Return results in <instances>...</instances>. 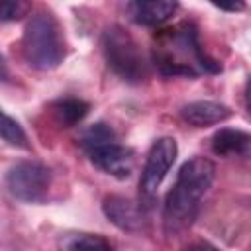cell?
<instances>
[{"instance_id": "12", "label": "cell", "mask_w": 251, "mask_h": 251, "mask_svg": "<svg viewBox=\"0 0 251 251\" xmlns=\"http://www.w3.org/2000/svg\"><path fill=\"white\" fill-rule=\"evenodd\" d=\"M61 251H116L114 245L96 233H67L61 243Z\"/></svg>"}, {"instance_id": "15", "label": "cell", "mask_w": 251, "mask_h": 251, "mask_svg": "<svg viewBox=\"0 0 251 251\" xmlns=\"http://www.w3.org/2000/svg\"><path fill=\"white\" fill-rule=\"evenodd\" d=\"M27 8L29 6L25 2H4L0 8V18H2V22L18 20L20 16H24L27 12Z\"/></svg>"}, {"instance_id": "8", "label": "cell", "mask_w": 251, "mask_h": 251, "mask_svg": "<svg viewBox=\"0 0 251 251\" xmlns=\"http://www.w3.org/2000/svg\"><path fill=\"white\" fill-rule=\"evenodd\" d=\"M102 210L106 214V218L120 229L124 231H141L145 218H143V206L126 198V196H106Z\"/></svg>"}, {"instance_id": "14", "label": "cell", "mask_w": 251, "mask_h": 251, "mask_svg": "<svg viewBox=\"0 0 251 251\" xmlns=\"http://www.w3.org/2000/svg\"><path fill=\"white\" fill-rule=\"evenodd\" d=\"M2 139L10 145V147H18V149H29V141L25 131L22 129V126L8 114L2 116Z\"/></svg>"}, {"instance_id": "4", "label": "cell", "mask_w": 251, "mask_h": 251, "mask_svg": "<svg viewBox=\"0 0 251 251\" xmlns=\"http://www.w3.org/2000/svg\"><path fill=\"white\" fill-rule=\"evenodd\" d=\"M80 147L84 149V153L96 169L114 178L124 180L133 171V149L122 145L118 141L116 131L104 122H96L82 131Z\"/></svg>"}, {"instance_id": "18", "label": "cell", "mask_w": 251, "mask_h": 251, "mask_svg": "<svg viewBox=\"0 0 251 251\" xmlns=\"http://www.w3.org/2000/svg\"><path fill=\"white\" fill-rule=\"evenodd\" d=\"M245 106H247V112L251 114V75H249L247 84H245Z\"/></svg>"}, {"instance_id": "3", "label": "cell", "mask_w": 251, "mask_h": 251, "mask_svg": "<svg viewBox=\"0 0 251 251\" xmlns=\"http://www.w3.org/2000/svg\"><path fill=\"white\" fill-rule=\"evenodd\" d=\"M22 51L27 65L39 71H53L63 63L65 41L53 14L37 12L29 18L22 37Z\"/></svg>"}, {"instance_id": "1", "label": "cell", "mask_w": 251, "mask_h": 251, "mask_svg": "<svg viewBox=\"0 0 251 251\" xmlns=\"http://www.w3.org/2000/svg\"><path fill=\"white\" fill-rule=\"evenodd\" d=\"M216 178V165L206 157L188 159L169 190L163 206V227L167 235H178L198 216L200 200Z\"/></svg>"}, {"instance_id": "11", "label": "cell", "mask_w": 251, "mask_h": 251, "mask_svg": "<svg viewBox=\"0 0 251 251\" xmlns=\"http://www.w3.org/2000/svg\"><path fill=\"white\" fill-rule=\"evenodd\" d=\"M251 149V133L235 127H222L212 137V151L218 157L245 155Z\"/></svg>"}, {"instance_id": "9", "label": "cell", "mask_w": 251, "mask_h": 251, "mask_svg": "<svg viewBox=\"0 0 251 251\" xmlns=\"http://www.w3.org/2000/svg\"><path fill=\"white\" fill-rule=\"evenodd\" d=\"M178 4L173 0H133L126 6L127 16L139 25H161L175 12Z\"/></svg>"}, {"instance_id": "10", "label": "cell", "mask_w": 251, "mask_h": 251, "mask_svg": "<svg viewBox=\"0 0 251 251\" xmlns=\"http://www.w3.org/2000/svg\"><path fill=\"white\" fill-rule=\"evenodd\" d=\"M180 116L194 127H208L214 124H222L231 116V110L226 104L212 100H196L182 106Z\"/></svg>"}, {"instance_id": "16", "label": "cell", "mask_w": 251, "mask_h": 251, "mask_svg": "<svg viewBox=\"0 0 251 251\" xmlns=\"http://www.w3.org/2000/svg\"><path fill=\"white\" fill-rule=\"evenodd\" d=\"M186 251H218L212 243H208V241H196V243H192Z\"/></svg>"}, {"instance_id": "6", "label": "cell", "mask_w": 251, "mask_h": 251, "mask_svg": "<svg viewBox=\"0 0 251 251\" xmlns=\"http://www.w3.org/2000/svg\"><path fill=\"white\" fill-rule=\"evenodd\" d=\"M4 180L8 192L16 200L27 204H39L47 198L51 186V171L41 161L24 159L8 169Z\"/></svg>"}, {"instance_id": "7", "label": "cell", "mask_w": 251, "mask_h": 251, "mask_svg": "<svg viewBox=\"0 0 251 251\" xmlns=\"http://www.w3.org/2000/svg\"><path fill=\"white\" fill-rule=\"evenodd\" d=\"M178 155V145L173 137H159L145 159L141 178H139V204L145 208H151L155 202V194L165 180L167 173L171 171L173 163L176 161Z\"/></svg>"}, {"instance_id": "5", "label": "cell", "mask_w": 251, "mask_h": 251, "mask_svg": "<svg viewBox=\"0 0 251 251\" xmlns=\"http://www.w3.org/2000/svg\"><path fill=\"white\" fill-rule=\"evenodd\" d=\"M102 49L108 67L126 82H141L147 75V63L137 41L120 25H112L102 35Z\"/></svg>"}, {"instance_id": "17", "label": "cell", "mask_w": 251, "mask_h": 251, "mask_svg": "<svg viewBox=\"0 0 251 251\" xmlns=\"http://www.w3.org/2000/svg\"><path fill=\"white\" fill-rule=\"evenodd\" d=\"M218 10H224V12H239L245 8L243 2H237V4H214Z\"/></svg>"}, {"instance_id": "13", "label": "cell", "mask_w": 251, "mask_h": 251, "mask_svg": "<svg viewBox=\"0 0 251 251\" xmlns=\"http://www.w3.org/2000/svg\"><path fill=\"white\" fill-rule=\"evenodd\" d=\"M88 110H90L88 102H84L80 98H73V96L61 98L53 104V114L63 127H71V126L78 124L88 114Z\"/></svg>"}, {"instance_id": "2", "label": "cell", "mask_w": 251, "mask_h": 251, "mask_svg": "<svg viewBox=\"0 0 251 251\" xmlns=\"http://www.w3.org/2000/svg\"><path fill=\"white\" fill-rule=\"evenodd\" d=\"M153 63L163 76H198L202 73L222 71L220 63L210 59L198 41V31L192 24L184 22L175 27L163 29L155 37Z\"/></svg>"}]
</instances>
